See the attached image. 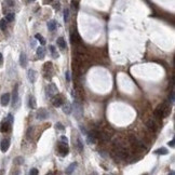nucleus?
Masks as SVG:
<instances>
[{
	"label": "nucleus",
	"mask_w": 175,
	"mask_h": 175,
	"mask_svg": "<svg viewBox=\"0 0 175 175\" xmlns=\"http://www.w3.org/2000/svg\"><path fill=\"white\" fill-rule=\"evenodd\" d=\"M77 162H72V163L70 165H68V168L66 169V174H71L72 172L75 171V169L77 168Z\"/></svg>",
	"instance_id": "nucleus-22"
},
{
	"label": "nucleus",
	"mask_w": 175,
	"mask_h": 175,
	"mask_svg": "<svg viewBox=\"0 0 175 175\" xmlns=\"http://www.w3.org/2000/svg\"><path fill=\"white\" fill-rule=\"evenodd\" d=\"M20 64L22 67H26L27 66V57H26V54L22 52L21 55H20Z\"/></svg>",
	"instance_id": "nucleus-17"
},
{
	"label": "nucleus",
	"mask_w": 175,
	"mask_h": 175,
	"mask_svg": "<svg viewBox=\"0 0 175 175\" xmlns=\"http://www.w3.org/2000/svg\"><path fill=\"white\" fill-rule=\"evenodd\" d=\"M7 21H5V19H2V20H0V29L1 31H5L7 29Z\"/></svg>",
	"instance_id": "nucleus-27"
},
{
	"label": "nucleus",
	"mask_w": 175,
	"mask_h": 175,
	"mask_svg": "<svg viewBox=\"0 0 175 175\" xmlns=\"http://www.w3.org/2000/svg\"><path fill=\"white\" fill-rule=\"evenodd\" d=\"M154 153H155L156 155H166L169 151H168V149H166V148H163V147H162V148H159V149L155 150Z\"/></svg>",
	"instance_id": "nucleus-24"
},
{
	"label": "nucleus",
	"mask_w": 175,
	"mask_h": 175,
	"mask_svg": "<svg viewBox=\"0 0 175 175\" xmlns=\"http://www.w3.org/2000/svg\"><path fill=\"white\" fill-rule=\"evenodd\" d=\"M28 106L29 108H32V109H35L36 107H37V102H36V98L34 95H29L28 97Z\"/></svg>",
	"instance_id": "nucleus-16"
},
{
	"label": "nucleus",
	"mask_w": 175,
	"mask_h": 175,
	"mask_svg": "<svg viewBox=\"0 0 175 175\" xmlns=\"http://www.w3.org/2000/svg\"><path fill=\"white\" fill-rule=\"evenodd\" d=\"M13 162H14V164H16V165H22L24 163V158L23 157H16V158L13 160Z\"/></svg>",
	"instance_id": "nucleus-26"
},
{
	"label": "nucleus",
	"mask_w": 175,
	"mask_h": 175,
	"mask_svg": "<svg viewBox=\"0 0 175 175\" xmlns=\"http://www.w3.org/2000/svg\"><path fill=\"white\" fill-rule=\"evenodd\" d=\"M0 103H1L2 106H7L10 103V94L9 93L2 94L1 97H0Z\"/></svg>",
	"instance_id": "nucleus-13"
},
{
	"label": "nucleus",
	"mask_w": 175,
	"mask_h": 175,
	"mask_svg": "<svg viewBox=\"0 0 175 175\" xmlns=\"http://www.w3.org/2000/svg\"><path fill=\"white\" fill-rule=\"evenodd\" d=\"M55 28H56V22H55V21L52 20V21L48 22V29H49L50 32L55 31Z\"/></svg>",
	"instance_id": "nucleus-23"
},
{
	"label": "nucleus",
	"mask_w": 175,
	"mask_h": 175,
	"mask_svg": "<svg viewBox=\"0 0 175 175\" xmlns=\"http://www.w3.org/2000/svg\"><path fill=\"white\" fill-rule=\"evenodd\" d=\"M27 78H28L29 82L34 83L36 81V78H37V72H36L34 69H28V71H27Z\"/></svg>",
	"instance_id": "nucleus-12"
},
{
	"label": "nucleus",
	"mask_w": 175,
	"mask_h": 175,
	"mask_svg": "<svg viewBox=\"0 0 175 175\" xmlns=\"http://www.w3.org/2000/svg\"><path fill=\"white\" fill-rule=\"evenodd\" d=\"M49 1H52V0H49Z\"/></svg>",
	"instance_id": "nucleus-42"
},
{
	"label": "nucleus",
	"mask_w": 175,
	"mask_h": 175,
	"mask_svg": "<svg viewBox=\"0 0 175 175\" xmlns=\"http://www.w3.org/2000/svg\"><path fill=\"white\" fill-rule=\"evenodd\" d=\"M36 117H37L38 120H45L49 118V112H48L44 108H40V109L37 111V113H36Z\"/></svg>",
	"instance_id": "nucleus-8"
},
{
	"label": "nucleus",
	"mask_w": 175,
	"mask_h": 175,
	"mask_svg": "<svg viewBox=\"0 0 175 175\" xmlns=\"http://www.w3.org/2000/svg\"><path fill=\"white\" fill-rule=\"evenodd\" d=\"M80 131H81L82 133H83V135H87V133H88V131H87L86 129H84L82 125H80Z\"/></svg>",
	"instance_id": "nucleus-36"
},
{
	"label": "nucleus",
	"mask_w": 175,
	"mask_h": 175,
	"mask_svg": "<svg viewBox=\"0 0 175 175\" xmlns=\"http://www.w3.org/2000/svg\"><path fill=\"white\" fill-rule=\"evenodd\" d=\"M63 111L66 115H69L71 112V106H70V104L68 103V102H66V101L64 102V104H63Z\"/></svg>",
	"instance_id": "nucleus-18"
},
{
	"label": "nucleus",
	"mask_w": 175,
	"mask_h": 175,
	"mask_svg": "<svg viewBox=\"0 0 175 175\" xmlns=\"http://www.w3.org/2000/svg\"><path fill=\"white\" fill-rule=\"evenodd\" d=\"M169 100H170V103H173L174 102V91L170 92V95H169Z\"/></svg>",
	"instance_id": "nucleus-31"
},
{
	"label": "nucleus",
	"mask_w": 175,
	"mask_h": 175,
	"mask_svg": "<svg viewBox=\"0 0 175 175\" xmlns=\"http://www.w3.org/2000/svg\"><path fill=\"white\" fill-rule=\"evenodd\" d=\"M11 123L8 121L7 119L4 120V121L1 123V126H0V131L2 132V133H5V132H8L9 130H10V128H11Z\"/></svg>",
	"instance_id": "nucleus-14"
},
{
	"label": "nucleus",
	"mask_w": 175,
	"mask_h": 175,
	"mask_svg": "<svg viewBox=\"0 0 175 175\" xmlns=\"http://www.w3.org/2000/svg\"><path fill=\"white\" fill-rule=\"evenodd\" d=\"M75 146H76V148L78 149V151H79V153H82V151H83V142H82V140H81L80 136H77Z\"/></svg>",
	"instance_id": "nucleus-15"
},
{
	"label": "nucleus",
	"mask_w": 175,
	"mask_h": 175,
	"mask_svg": "<svg viewBox=\"0 0 175 175\" xmlns=\"http://www.w3.org/2000/svg\"><path fill=\"white\" fill-rule=\"evenodd\" d=\"M55 128H56V129H57V130H61V131H63V130H64V129H65V128H64V125H63V124H62V123H59V122H58V123H56V124H55Z\"/></svg>",
	"instance_id": "nucleus-32"
},
{
	"label": "nucleus",
	"mask_w": 175,
	"mask_h": 175,
	"mask_svg": "<svg viewBox=\"0 0 175 175\" xmlns=\"http://www.w3.org/2000/svg\"><path fill=\"white\" fill-rule=\"evenodd\" d=\"M170 112H171V106L164 102V103L160 104V105L155 109L154 116H155V118H157V119H163V118L168 117L169 115H170Z\"/></svg>",
	"instance_id": "nucleus-1"
},
{
	"label": "nucleus",
	"mask_w": 175,
	"mask_h": 175,
	"mask_svg": "<svg viewBox=\"0 0 175 175\" xmlns=\"http://www.w3.org/2000/svg\"><path fill=\"white\" fill-rule=\"evenodd\" d=\"M50 51H51V54H52L53 58H58V57H59V54L56 52L55 48H54L53 45H50Z\"/></svg>",
	"instance_id": "nucleus-25"
},
{
	"label": "nucleus",
	"mask_w": 175,
	"mask_h": 175,
	"mask_svg": "<svg viewBox=\"0 0 175 175\" xmlns=\"http://www.w3.org/2000/svg\"><path fill=\"white\" fill-rule=\"evenodd\" d=\"M68 20H69V10L65 9L64 10V21H65V23H67Z\"/></svg>",
	"instance_id": "nucleus-30"
},
{
	"label": "nucleus",
	"mask_w": 175,
	"mask_h": 175,
	"mask_svg": "<svg viewBox=\"0 0 175 175\" xmlns=\"http://www.w3.org/2000/svg\"><path fill=\"white\" fill-rule=\"evenodd\" d=\"M57 92H58V90H57V88L55 87V84H54V83H49L45 87V95H47V97L52 98Z\"/></svg>",
	"instance_id": "nucleus-2"
},
{
	"label": "nucleus",
	"mask_w": 175,
	"mask_h": 175,
	"mask_svg": "<svg viewBox=\"0 0 175 175\" xmlns=\"http://www.w3.org/2000/svg\"><path fill=\"white\" fill-rule=\"evenodd\" d=\"M71 7L74 8V9H77V8H78V2H77V0H71Z\"/></svg>",
	"instance_id": "nucleus-35"
},
{
	"label": "nucleus",
	"mask_w": 175,
	"mask_h": 175,
	"mask_svg": "<svg viewBox=\"0 0 175 175\" xmlns=\"http://www.w3.org/2000/svg\"><path fill=\"white\" fill-rule=\"evenodd\" d=\"M29 174H31V175H37L38 174V170L36 168H34V169H32V170L29 171Z\"/></svg>",
	"instance_id": "nucleus-33"
},
{
	"label": "nucleus",
	"mask_w": 175,
	"mask_h": 175,
	"mask_svg": "<svg viewBox=\"0 0 175 175\" xmlns=\"http://www.w3.org/2000/svg\"><path fill=\"white\" fill-rule=\"evenodd\" d=\"M57 151H58L59 156H62V157L67 156V155H68V151H69L67 144H66V143H59V144L57 145Z\"/></svg>",
	"instance_id": "nucleus-5"
},
{
	"label": "nucleus",
	"mask_w": 175,
	"mask_h": 175,
	"mask_svg": "<svg viewBox=\"0 0 175 175\" xmlns=\"http://www.w3.org/2000/svg\"><path fill=\"white\" fill-rule=\"evenodd\" d=\"M9 147H10V140H8V138L2 140L1 143H0V150L2 153H5V151H8Z\"/></svg>",
	"instance_id": "nucleus-11"
},
{
	"label": "nucleus",
	"mask_w": 175,
	"mask_h": 175,
	"mask_svg": "<svg viewBox=\"0 0 175 175\" xmlns=\"http://www.w3.org/2000/svg\"><path fill=\"white\" fill-rule=\"evenodd\" d=\"M19 86H15L13 90V94H12V107L17 108L20 105V97H19Z\"/></svg>",
	"instance_id": "nucleus-3"
},
{
	"label": "nucleus",
	"mask_w": 175,
	"mask_h": 175,
	"mask_svg": "<svg viewBox=\"0 0 175 175\" xmlns=\"http://www.w3.org/2000/svg\"><path fill=\"white\" fill-rule=\"evenodd\" d=\"M7 120L12 124V123H13V120H14V119H13V116H12L11 113H9V115H8V117H7Z\"/></svg>",
	"instance_id": "nucleus-34"
},
{
	"label": "nucleus",
	"mask_w": 175,
	"mask_h": 175,
	"mask_svg": "<svg viewBox=\"0 0 175 175\" xmlns=\"http://www.w3.org/2000/svg\"><path fill=\"white\" fill-rule=\"evenodd\" d=\"M146 125H147V128H148L150 131H153V132H156L157 130H158V128H159L158 123H157V122H156V120H154V119L148 120Z\"/></svg>",
	"instance_id": "nucleus-10"
},
{
	"label": "nucleus",
	"mask_w": 175,
	"mask_h": 175,
	"mask_svg": "<svg viewBox=\"0 0 175 175\" xmlns=\"http://www.w3.org/2000/svg\"><path fill=\"white\" fill-rule=\"evenodd\" d=\"M2 63H3V56H2V53L0 52V66L2 65Z\"/></svg>",
	"instance_id": "nucleus-39"
},
{
	"label": "nucleus",
	"mask_w": 175,
	"mask_h": 175,
	"mask_svg": "<svg viewBox=\"0 0 175 175\" xmlns=\"http://www.w3.org/2000/svg\"><path fill=\"white\" fill-rule=\"evenodd\" d=\"M35 38H36V39H38L42 45H44V44H45V40H44V38L42 37L40 34H36V35H35Z\"/></svg>",
	"instance_id": "nucleus-28"
},
{
	"label": "nucleus",
	"mask_w": 175,
	"mask_h": 175,
	"mask_svg": "<svg viewBox=\"0 0 175 175\" xmlns=\"http://www.w3.org/2000/svg\"><path fill=\"white\" fill-rule=\"evenodd\" d=\"M65 78H66V80H67L68 82L70 81V75H69V72H68V71L65 74Z\"/></svg>",
	"instance_id": "nucleus-38"
},
{
	"label": "nucleus",
	"mask_w": 175,
	"mask_h": 175,
	"mask_svg": "<svg viewBox=\"0 0 175 175\" xmlns=\"http://www.w3.org/2000/svg\"><path fill=\"white\" fill-rule=\"evenodd\" d=\"M87 140H88V142L90 143V144H96V143H97V138H96L95 136H93L91 133H89V132H88V133H87Z\"/></svg>",
	"instance_id": "nucleus-20"
},
{
	"label": "nucleus",
	"mask_w": 175,
	"mask_h": 175,
	"mask_svg": "<svg viewBox=\"0 0 175 175\" xmlns=\"http://www.w3.org/2000/svg\"><path fill=\"white\" fill-rule=\"evenodd\" d=\"M28 1H31V2H33V1H35V0H28Z\"/></svg>",
	"instance_id": "nucleus-41"
},
{
	"label": "nucleus",
	"mask_w": 175,
	"mask_h": 175,
	"mask_svg": "<svg viewBox=\"0 0 175 175\" xmlns=\"http://www.w3.org/2000/svg\"><path fill=\"white\" fill-rule=\"evenodd\" d=\"M44 55H45V49H44V48H43V47L37 48V56H38L39 58H43Z\"/></svg>",
	"instance_id": "nucleus-21"
},
{
	"label": "nucleus",
	"mask_w": 175,
	"mask_h": 175,
	"mask_svg": "<svg viewBox=\"0 0 175 175\" xmlns=\"http://www.w3.org/2000/svg\"><path fill=\"white\" fill-rule=\"evenodd\" d=\"M61 141H62L63 143H66V144H68V138L66 137V136H62V137H61Z\"/></svg>",
	"instance_id": "nucleus-37"
},
{
	"label": "nucleus",
	"mask_w": 175,
	"mask_h": 175,
	"mask_svg": "<svg viewBox=\"0 0 175 175\" xmlns=\"http://www.w3.org/2000/svg\"><path fill=\"white\" fill-rule=\"evenodd\" d=\"M52 74H53V66H52V63L48 62L43 65V75L45 78H51L52 77Z\"/></svg>",
	"instance_id": "nucleus-7"
},
{
	"label": "nucleus",
	"mask_w": 175,
	"mask_h": 175,
	"mask_svg": "<svg viewBox=\"0 0 175 175\" xmlns=\"http://www.w3.org/2000/svg\"><path fill=\"white\" fill-rule=\"evenodd\" d=\"M70 40H71V43L72 44H79V43H81V38H80V36L78 35L77 32H72L70 34Z\"/></svg>",
	"instance_id": "nucleus-9"
},
{
	"label": "nucleus",
	"mask_w": 175,
	"mask_h": 175,
	"mask_svg": "<svg viewBox=\"0 0 175 175\" xmlns=\"http://www.w3.org/2000/svg\"><path fill=\"white\" fill-rule=\"evenodd\" d=\"M56 42H57V45H58L59 48H61L62 50H65V49H66V41H65V39H64L63 37L57 38Z\"/></svg>",
	"instance_id": "nucleus-19"
},
{
	"label": "nucleus",
	"mask_w": 175,
	"mask_h": 175,
	"mask_svg": "<svg viewBox=\"0 0 175 175\" xmlns=\"http://www.w3.org/2000/svg\"><path fill=\"white\" fill-rule=\"evenodd\" d=\"M64 102H65V98H64V96L62 94H57V95H55V96H53L52 97V104H53V106H55V107L62 106L64 104Z\"/></svg>",
	"instance_id": "nucleus-6"
},
{
	"label": "nucleus",
	"mask_w": 175,
	"mask_h": 175,
	"mask_svg": "<svg viewBox=\"0 0 175 175\" xmlns=\"http://www.w3.org/2000/svg\"><path fill=\"white\" fill-rule=\"evenodd\" d=\"M5 21L7 22H13L14 21V13H8L5 16Z\"/></svg>",
	"instance_id": "nucleus-29"
},
{
	"label": "nucleus",
	"mask_w": 175,
	"mask_h": 175,
	"mask_svg": "<svg viewBox=\"0 0 175 175\" xmlns=\"http://www.w3.org/2000/svg\"><path fill=\"white\" fill-rule=\"evenodd\" d=\"M74 112H75V116L77 117V119H80L83 115V109H82V105L81 103H79L78 101L74 102Z\"/></svg>",
	"instance_id": "nucleus-4"
},
{
	"label": "nucleus",
	"mask_w": 175,
	"mask_h": 175,
	"mask_svg": "<svg viewBox=\"0 0 175 175\" xmlns=\"http://www.w3.org/2000/svg\"><path fill=\"white\" fill-rule=\"evenodd\" d=\"M174 143H175L174 140H172L171 142H169V146H170V147H174Z\"/></svg>",
	"instance_id": "nucleus-40"
}]
</instances>
